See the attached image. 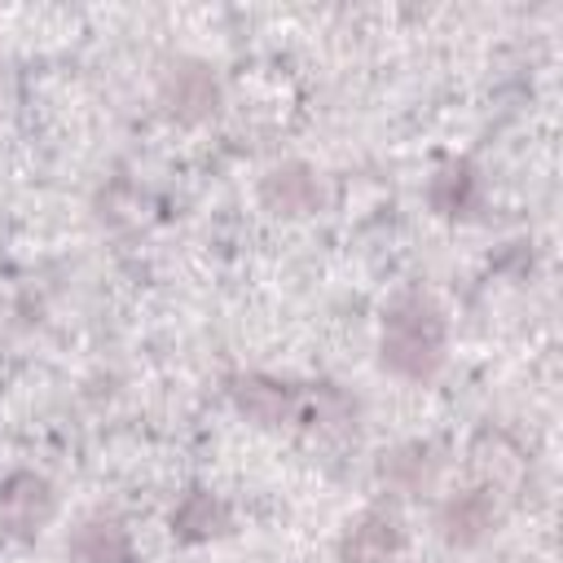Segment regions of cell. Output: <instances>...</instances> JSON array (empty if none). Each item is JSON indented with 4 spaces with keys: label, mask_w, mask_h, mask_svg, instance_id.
Instances as JSON below:
<instances>
[{
    "label": "cell",
    "mask_w": 563,
    "mask_h": 563,
    "mask_svg": "<svg viewBox=\"0 0 563 563\" xmlns=\"http://www.w3.org/2000/svg\"><path fill=\"white\" fill-rule=\"evenodd\" d=\"M444 361V317L427 295H400L383 321V365L400 378H431Z\"/></svg>",
    "instance_id": "1"
},
{
    "label": "cell",
    "mask_w": 563,
    "mask_h": 563,
    "mask_svg": "<svg viewBox=\"0 0 563 563\" xmlns=\"http://www.w3.org/2000/svg\"><path fill=\"white\" fill-rule=\"evenodd\" d=\"M400 541H405L400 515L387 510V506H374V510H365L347 528V537H343V563H391L400 554Z\"/></svg>",
    "instance_id": "2"
},
{
    "label": "cell",
    "mask_w": 563,
    "mask_h": 563,
    "mask_svg": "<svg viewBox=\"0 0 563 563\" xmlns=\"http://www.w3.org/2000/svg\"><path fill=\"white\" fill-rule=\"evenodd\" d=\"M493 519H497V510H493L488 493L475 488V493L449 501V510H444V537L449 541H475L484 528H493Z\"/></svg>",
    "instance_id": "3"
},
{
    "label": "cell",
    "mask_w": 563,
    "mask_h": 563,
    "mask_svg": "<svg viewBox=\"0 0 563 563\" xmlns=\"http://www.w3.org/2000/svg\"><path fill=\"white\" fill-rule=\"evenodd\" d=\"M264 198H268L273 207H282L286 216H299L303 207H312L317 185L308 180L303 167H277V172H268V180H264Z\"/></svg>",
    "instance_id": "4"
},
{
    "label": "cell",
    "mask_w": 563,
    "mask_h": 563,
    "mask_svg": "<svg viewBox=\"0 0 563 563\" xmlns=\"http://www.w3.org/2000/svg\"><path fill=\"white\" fill-rule=\"evenodd\" d=\"M233 396H238V405H242L251 418H260V422H277V418L290 409V391H286L282 383H268V378H242V383L233 387Z\"/></svg>",
    "instance_id": "5"
},
{
    "label": "cell",
    "mask_w": 563,
    "mask_h": 563,
    "mask_svg": "<svg viewBox=\"0 0 563 563\" xmlns=\"http://www.w3.org/2000/svg\"><path fill=\"white\" fill-rule=\"evenodd\" d=\"M88 537H97V550L84 554L88 563H128V537L119 523H88Z\"/></svg>",
    "instance_id": "6"
}]
</instances>
